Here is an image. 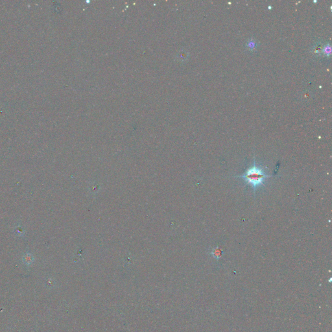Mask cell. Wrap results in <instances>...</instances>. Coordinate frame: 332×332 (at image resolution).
Wrapping results in <instances>:
<instances>
[{"mask_svg":"<svg viewBox=\"0 0 332 332\" xmlns=\"http://www.w3.org/2000/svg\"><path fill=\"white\" fill-rule=\"evenodd\" d=\"M256 46V42H254V41H250L249 42H248L247 47H249L250 49L253 50V49L255 48Z\"/></svg>","mask_w":332,"mask_h":332,"instance_id":"5","label":"cell"},{"mask_svg":"<svg viewBox=\"0 0 332 332\" xmlns=\"http://www.w3.org/2000/svg\"><path fill=\"white\" fill-rule=\"evenodd\" d=\"M34 261V257L30 253H26L23 257V261L26 265H30Z\"/></svg>","mask_w":332,"mask_h":332,"instance_id":"3","label":"cell"},{"mask_svg":"<svg viewBox=\"0 0 332 332\" xmlns=\"http://www.w3.org/2000/svg\"><path fill=\"white\" fill-rule=\"evenodd\" d=\"M210 254L213 256V258L217 260H219L221 258L223 255V250L220 247H216L211 250Z\"/></svg>","mask_w":332,"mask_h":332,"instance_id":"2","label":"cell"},{"mask_svg":"<svg viewBox=\"0 0 332 332\" xmlns=\"http://www.w3.org/2000/svg\"><path fill=\"white\" fill-rule=\"evenodd\" d=\"M321 53H323L325 56L328 57L331 55V46L330 44L323 46Z\"/></svg>","mask_w":332,"mask_h":332,"instance_id":"4","label":"cell"},{"mask_svg":"<svg viewBox=\"0 0 332 332\" xmlns=\"http://www.w3.org/2000/svg\"><path fill=\"white\" fill-rule=\"evenodd\" d=\"M273 177L274 176L269 175L264 169V167L261 165L257 164L255 159H254L252 165L247 168L245 173L242 175L235 177L241 179L247 184L251 187L255 195L257 189L265 186L267 179Z\"/></svg>","mask_w":332,"mask_h":332,"instance_id":"1","label":"cell"}]
</instances>
